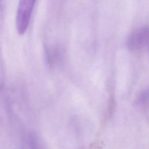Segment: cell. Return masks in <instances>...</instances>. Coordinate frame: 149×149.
Instances as JSON below:
<instances>
[{"label":"cell","mask_w":149,"mask_h":149,"mask_svg":"<svg viewBox=\"0 0 149 149\" xmlns=\"http://www.w3.org/2000/svg\"><path fill=\"white\" fill-rule=\"evenodd\" d=\"M36 0H20L16 13V28L19 34H23L30 21Z\"/></svg>","instance_id":"cell-1"},{"label":"cell","mask_w":149,"mask_h":149,"mask_svg":"<svg viewBox=\"0 0 149 149\" xmlns=\"http://www.w3.org/2000/svg\"><path fill=\"white\" fill-rule=\"evenodd\" d=\"M148 27L143 26L134 29L130 33L127 40L128 48L133 51H138L148 46Z\"/></svg>","instance_id":"cell-2"},{"label":"cell","mask_w":149,"mask_h":149,"mask_svg":"<svg viewBox=\"0 0 149 149\" xmlns=\"http://www.w3.org/2000/svg\"><path fill=\"white\" fill-rule=\"evenodd\" d=\"M148 90H143L141 91L140 94L139 95L138 97L135 101L136 105L138 106L139 107L143 108L148 104Z\"/></svg>","instance_id":"cell-3"}]
</instances>
